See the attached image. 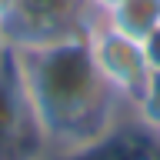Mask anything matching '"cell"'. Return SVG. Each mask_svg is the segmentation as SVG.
Segmentation results:
<instances>
[{"instance_id":"1","label":"cell","mask_w":160,"mask_h":160,"mask_svg":"<svg viewBox=\"0 0 160 160\" xmlns=\"http://www.w3.org/2000/svg\"><path fill=\"white\" fill-rule=\"evenodd\" d=\"M10 60L27 90L50 160H67L100 143L133 113L130 100L97 70L83 30L47 43L10 47Z\"/></svg>"},{"instance_id":"2","label":"cell","mask_w":160,"mask_h":160,"mask_svg":"<svg viewBox=\"0 0 160 160\" xmlns=\"http://www.w3.org/2000/svg\"><path fill=\"white\" fill-rule=\"evenodd\" d=\"M83 33H87L90 57H93L97 70L103 73V80L123 100H133L140 93V87L147 83V77L153 73V67L147 60V50H143V40L117 30L113 23H107L97 13L87 20Z\"/></svg>"},{"instance_id":"3","label":"cell","mask_w":160,"mask_h":160,"mask_svg":"<svg viewBox=\"0 0 160 160\" xmlns=\"http://www.w3.org/2000/svg\"><path fill=\"white\" fill-rule=\"evenodd\" d=\"M90 17V0H13V10L0 30L10 47H27L80 33Z\"/></svg>"},{"instance_id":"4","label":"cell","mask_w":160,"mask_h":160,"mask_svg":"<svg viewBox=\"0 0 160 160\" xmlns=\"http://www.w3.org/2000/svg\"><path fill=\"white\" fill-rule=\"evenodd\" d=\"M37 157H47V143L30 110L27 90L10 60L0 70V160H37Z\"/></svg>"},{"instance_id":"5","label":"cell","mask_w":160,"mask_h":160,"mask_svg":"<svg viewBox=\"0 0 160 160\" xmlns=\"http://www.w3.org/2000/svg\"><path fill=\"white\" fill-rule=\"evenodd\" d=\"M103 20L130 37L143 40L153 27H160V0H120L113 10L103 13Z\"/></svg>"},{"instance_id":"6","label":"cell","mask_w":160,"mask_h":160,"mask_svg":"<svg viewBox=\"0 0 160 160\" xmlns=\"http://www.w3.org/2000/svg\"><path fill=\"white\" fill-rule=\"evenodd\" d=\"M130 110H133V120L140 127L153 130V133L160 130V70H153L147 77V83L140 87V93L130 100Z\"/></svg>"},{"instance_id":"7","label":"cell","mask_w":160,"mask_h":160,"mask_svg":"<svg viewBox=\"0 0 160 160\" xmlns=\"http://www.w3.org/2000/svg\"><path fill=\"white\" fill-rule=\"evenodd\" d=\"M143 50H147V60H150V67L160 70V27H153L143 37Z\"/></svg>"},{"instance_id":"8","label":"cell","mask_w":160,"mask_h":160,"mask_svg":"<svg viewBox=\"0 0 160 160\" xmlns=\"http://www.w3.org/2000/svg\"><path fill=\"white\" fill-rule=\"evenodd\" d=\"M117 3H120V0H90V10H93L97 17H103V13H107V10H113Z\"/></svg>"},{"instance_id":"9","label":"cell","mask_w":160,"mask_h":160,"mask_svg":"<svg viewBox=\"0 0 160 160\" xmlns=\"http://www.w3.org/2000/svg\"><path fill=\"white\" fill-rule=\"evenodd\" d=\"M10 63V40L3 37V30H0V70Z\"/></svg>"},{"instance_id":"10","label":"cell","mask_w":160,"mask_h":160,"mask_svg":"<svg viewBox=\"0 0 160 160\" xmlns=\"http://www.w3.org/2000/svg\"><path fill=\"white\" fill-rule=\"evenodd\" d=\"M10 10H13V0H0V27L7 23V17H10Z\"/></svg>"},{"instance_id":"11","label":"cell","mask_w":160,"mask_h":160,"mask_svg":"<svg viewBox=\"0 0 160 160\" xmlns=\"http://www.w3.org/2000/svg\"><path fill=\"white\" fill-rule=\"evenodd\" d=\"M157 140H160V130H157Z\"/></svg>"},{"instance_id":"12","label":"cell","mask_w":160,"mask_h":160,"mask_svg":"<svg viewBox=\"0 0 160 160\" xmlns=\"http://www.w3.org/2000/svg\"><path fill=\"white\" fill-rule=\"evenodd\" d=\"M37 160H47V157H37Z\"/></svg>"}]
</instances>
